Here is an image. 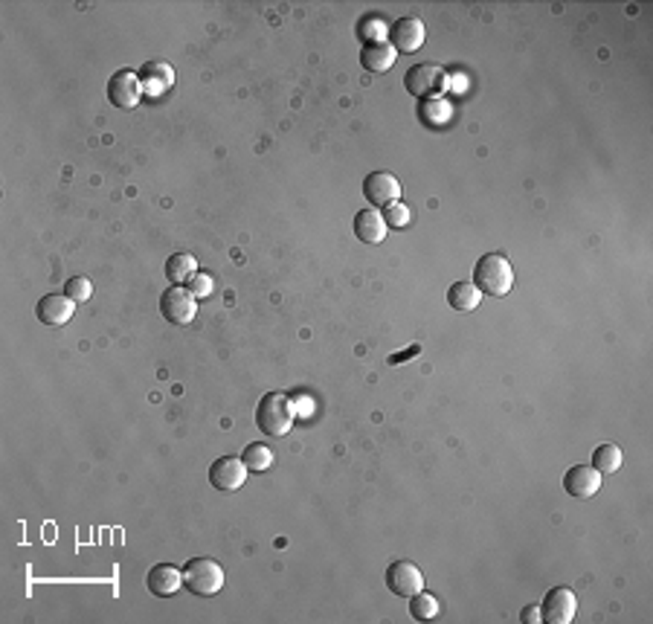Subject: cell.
<instances>
[{
	"label": "cell",
	"mask_w": 653,
	"mask_h": 624,
	"mask_svg": "<svg viewBox=\"0 0 653 624\" xmlns=\"http://www.w3.org/2000/svg\"><path fill=\"white\" fill-rule=\"evenodd\" d=\"M474 285L482 296H505L514 288V267L503 253H485L474 267Z\"/></svg>",
	"instance_id": "1"
},
{
	"label": "cell",
	"mask_w": 653,
	"mask_h": 624,
	"mask_svg": "<svg viewBox=\"0 0 653 624\" xmlns=\"http://www.w3.org/2000/svg\"><path fill=\"white\" fill-rule=\"evenodd\" d=\"M256 424L265 436H285L294 424V404L282 393H268L258 398Z\"/></svg>",
	"instance_id": "2"
},
{
	"label": "cell",
	"mask_w": 653,
	"mask_h": 624,
	"mask_svg": "<svg viewBox=\"0 0 653 624\" xmlns=\"http://www.w3.org/2000/svg\"><path fill=\"white\" fill-rule=\"evenodd\" d=\"M183 583H186L192 595L213 598L221 592V587H224V569H221V564L213 561V557H192V561L183 566Z\"/></svg>",
	"instance_id": "3"
},
{
	"label": "cell",
	"mask_w": 653,
	"mask_h": 624,
	"mask_svg": "<svg viewBox=\"0 0 653 624\" xmlns=\"http://www.w3.org/2000/svg\"><path fill=\"white\" fill-rule=\"evenodd\" d=\"M450 79L448 73H444L439 64L433 61H422V64H413L404 76V87H407V94H413L415 99H439L444 90H448Z\"/></svg>",
	"instance_id": "4"
},
{
	"label": "cell",
	"mask_w": 653,
	"mask_h": 624,
	"mask_svg": "<svg viewBox=\"0 0 653 624\" xmlns=\"http://www.w3.org/2000/svg\"><path fill=\"white\" fill-rule=\"evenodd\" d=\"M160 314L175 326H189L198 314V296L183 285H172L160 294Z\"/></svg>",
	"instance_id": "5"
},
{
	"label": "cell",
	"mask_w": 653,
	"mask_h": 624,
	"mask_svg": "<svg viewBox=\"0 0 653 624\" xmlns=\"http://www.w3.org/2000/svg\"><path fill=\"white\" fill-rule=\"evenodd\" d=\"M363 198L372 203V210H386V206L401 201V184L389 172H372L363 180Z\"/></svg>",
	"instance_id": "6"
},
{
	"label": "cell",
	"mask_w": 653,
	"mask_h": 624,
	"mask_svg": "<svg viewBox=\"0 0 653 624\" xmlns=\"http://www.w3.org/2000/svg\"><path fill=\"white\" fill-rule=\"evenodd\" d=\"M578 613V598L569 587H555L549 590L543 604H540V621L546 624H569Z\"/></svg>",
	"instance_id": "7"
},
{
	"label": "cell",
	"mask_w": 653,
	"mask_h": 624,
	"mask_svg": "<svg viewBox=\"0 0 653 624\" xmlns=\"http://www.w3.org/2000/svg\"><path fill=\"white\" fill-rule=\"evenodd\" d=\"M386 590L398 598H410L424 590V575L413 561H395L386 569Z\"/></svg>",
	"instance_id": "8"
},
{
	"label": "cell",
	"mask_w": 653,
	"mask_h": 624,
	"mask_svg": "<svg viewBox=\"0 0 653 624\" xmlns=\"http://www.w3.org/2000/svg\"><path fill=\"white\" fill-rule=\"evenodd\" d=\"M142 94H146V90H142L140 73H134V70H120V73L111 76V82H108V99H111V105L131 111V108L140 105Z\"/></svg>",
	"instance_id": "9"
},
{
	"label": "cell",
	"mask_w": 653,
	"mask_h": 624,
	"mask_svg": "<svg viewBox=\"0 0 653 624\" xmlns=\"http://www.w3.org/2000/svg\"><path fill=\"white\" fill-rule=\"evenodd\" d=\"M386 35H389V44L395 53H418L422 44L427 41V30L418 18H398Z\"/></svg>",
	"instance_id": "10"
},
{
	"label": "cell",
	"mask_w": 653,
	"mask_h": 624,
	"mask_svg": "<svg viewBox=\"0 0 653 624\" xmlns=\"http://www.w3.org/2000/svg\"><path fill=\"white\" fill-rule=\"evenodd\" d=\"M247 479V465L235 457H221L209 465V483L218 491H235L241 488Z\"/></svg>",
	"instance_id": "11"
},
{
	"label": "cell",
	"mask_w": 653,
	"mask_h": 624,
	"mask_svg": "<svg viewBox=\"0 0 653 624\" xmlns=\"http://www.w3.org/2000/svg\"><path fill=\"white\" fill-rule=\"evenodd\" d=\"M601 488V474L593 465H575L564 476V491L572 500H590Z\"/></svg>",
	"instance_id": "12"
},
{
	"label": "cell",
	"mask_w": 653,
	"mask_h": 624,
	"mask_svg": "<svg viewBox=\"0 0 653 624\" xmlns=\"http://www.w3.org/2000/svg\"><path fill=\"white\" fill-rule=\"evenodd\" d=\"M73 308H76V303L68 294H44L38 299L35 314L44 326H64V322H70Z\"/></svg>",
	"instance_id": "13"
},
{
	"label": "cell",
	"mask_w": 653,
	"mask_h": 624,
	"mask_svg": "<svg viewBox=\"0 0 653 624\" xmlns=\"http://www.w3.org/2000/svg\"><path fill=\"white\" fill-rule=\"evenodd\" d=\"M140 82H142V90H146V94L160 96L163 90H168L175 85V68L168 61L151 59L140 68Z\"/></svg>",
	"instance_id": "14"
},
{
	"label": "cell",
	"mask_w": 653,
	"mask_h": 624,
	"mask_svg": "<svg viewBox=\"0 0 653 624\" xmlns=\"http://www.w3.org/2000/svg\"><path fill=\"white\" fill-rule=\"evenodd\" d=\"M146 587L157 598H168V595H175L183 587V572L177 566H172V564H157V566L149 569Z\"/></svg>",
	"instance_id": "15"
},
{
	"label": "cell",
	"mask_w": 653,
	"mask_h": 624,
	"mask_svg": "<svg viewBox=\"0 0 653 624\" xmlns=\"http://www.w3.org/2000/svg\"><path fill=\"white\" fill-rule=\"evenodd\" d=\"M351 230H355V236L363 241V244H384V239H386V221H384V215L377 213V210H360L358 215H355V221H351Z\"/></svg>",
	"instance_id": "16"
},
{
	"label": "cell",
	"mask_w": 653,
	"mask_h": 624,
	"mask_svg": "<svg viewBox=\"0 0 653 624\" xmlns=\"http://www.w3.org/2000/svg\"><path fill=\"white\" fill-rule=\"evenodd\" d=\"M398 53L392 50L389 41H366L363 50H360V64L363 70L369 73H386L392 64H395Z\"/></svg>",
	"instance_id": "17"
},
{
	"label": "cell",
	"mask_w": 653,
	"mask_h": 624,
	"mask_svg": "<svg viewBox=\"0 0 653 624\" xmlns=\"http://www.w3.org/2000/svg\"><path fill=\"white\" fill-rule=\"evenodd\" d=\"M482 303V291L476 288L474 282H453L448 288V305L453 311H459V314H470V311H476Z\"/></svg>",
	"instance_id": "18"
},
{
	"label": "cell",
	"mask_w": 653,
	"mask_h": 624,
	"mask_svg": "<svg viewBox=\"0 0 653 624\" xmlns=\"http://www.w3.org/2000/svg\"><path fill=\"white\" fill-rule=\"evenodd\" d=\"M195 273H198V262H195L192 253H175L166 258V279L172 285L192 282Z\"/></svg>",
	"instance_id": "19"
},
{
	"label": "cell",
	"mask_w": 653,
	"mask_h": 624,
	"mask_svg": "<svg viewBox=\"0 0 653 624\" xmlns=\"http://www.w3.org/2000/svg\"><path fill=\"white\" fill-rule=\"evenodd\" d=\"M624 457H621V448L619 445H598L595 453H593V467L601 474V476H610L616 474L621 467Z\"/></svg>",
	"instance_id": "20"
},
{
	"label": "cell",
	"mask_w": 653,
	"mask_h": 624,
	"mask_svg": "<svg viewBox=\"0 0 653 624\" xmlns=\"http://www.w3.org/2000/svg\"><path fill=\"white\" fill-rule=\"evenodd\" d=\"M450 105L444 99H427L422 102V108H418V116H422V122L430 125V128H441L444 122L450 120Z\"/></svg>",
	"instance_id": "21"
},
{
	"label": "cell",
	"mask_w": 653,
	"mask_h": 624,
	"mask_svg": "<svg viewBox=\"0 0 653 624\" xmlns=\"http://www.w3.org/2000/svg\"><path fill=\"white\" fill-rule=\"evenodd\" d=\"M241 462L247 465V471H268V467L273 465V450L268 445H258V441H253V445H247L244 453H241Z\"/></svg>",
	"instance_id": "22"
},
{
	"label": "cell",
	"mask_w": 653,
	"mask_h": 624,
	"mask_svg": "<svg viewBox=\"0 0 653 624\" xmlns=\"http://www.w3.org/2000/svg\"><path fill=\"white\" fill-rule=\"evenodd\" d=\"M410 616L415 621H427V619H436L439 616V598L430 595V592H415L410 595Z\"/></svg>",
	"instance_id": "23"
},
{
	"label": "cell",
	"mask_w": 653,
	"mask_h": 624,
	"mask_svg": "<svg viewBox=\"0 0 653 624\" xmlns=\"http://www.w3.org/2000/svg\"><path fill=\"white\" fill-rule=\"evenodd\" d=\"M64 294H68L73 303H87L90 294H94V285H90L87 276H70L64 282Z\"/></svg>",
	"instance_id": "24"
},
{
	"label": "cell",
	"mask_w": 653,
	"mask_h": 624,
	"mask_svg": "<svg viewBox=\"0 0 653 624\" xmlns=\"http://www.w3.org/2000/svg\"><path fill=\"white\" fill-rule=\"evenodd\" d=\"M410 218H413V213H410V206L407 203H392V206H386L384 210V221H386V227H395V230H401V227H407L410 224Z\"/></svg>",
	"instance_id": "25"
},
{
	"label": "cell",
	"mask_w": 653,
	"mask_h": 624,
	"mask_svg": "<svg viewBox=\"0 0 653 624\" xmlns=\"http://www.w3.org/2000/svg\"><path fill=\"white\" fill-rule=\"evenodd\" d=\"M189 291L195 294V296H209V294H213V276H209V273H195V276H192V282H189Z\"/></svg>",
	"instance_id": "26"
},
{
	"label": "cell",
	"mask_w": 653,
	"mask_h": 624,
	"mask_svg": "<svg viewBox=\"0 0 653 624\" xmlns=\"http://www.w3.org/2000/svg\"><path fill=\"white\" fill-rule=\"evenodd\" d=\"M520 621H522V624H538V621H540V607H538V604H529V607H522V613H520Z\"/></svg>",
	"instance_id": "27"
},
{
	"label": "cell",
	"mask_w": 653,
	"mask_h": 624,
	"mask_svg": "<svg viewBox=\"0 0 653 624\" xmlns=\"http://www.w3.org/2000/svg\"><path fill=\"white\" fill-rule=\"evenodd\" d=\"M413 355H418V346H413L410 352H404V355H392L389 363H392V366H398V363H407V357H413Z\"/></svg>",
	"instance_id": "28"
}]
</instances>
